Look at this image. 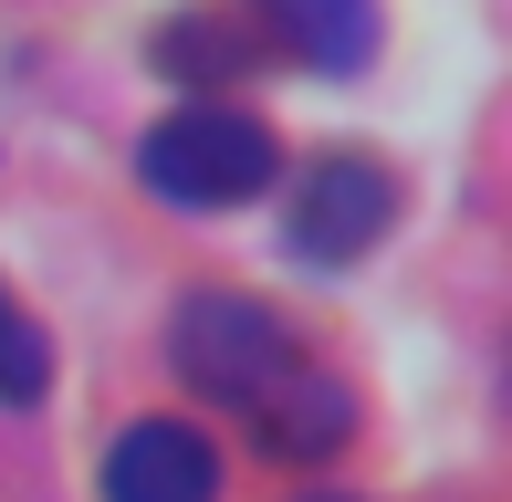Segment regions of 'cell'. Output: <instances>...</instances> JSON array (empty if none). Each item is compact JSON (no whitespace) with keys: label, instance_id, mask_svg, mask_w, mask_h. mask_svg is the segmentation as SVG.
Returning <instances> with one entry per match:
<instances>
[{"label":"cell","instance_id":"5","mask_svg":"<svg viewBox=\"0 0 512 502\" xmlns=\"http://www.w3.org/2000/svg\"><path fill=\"white\" fill-rule=\"evenodd\" d=\"M345 429H356V398H345V377H324L314 356L251 408V440H262L272 461H324V450H345Z\"/></svg>","mask_w":512,"mask_h":502},{"label":"cell","instance_id":"3","mask_svg":"<svg viewBox=\"0 0 512 502\" xmlns=\"http://www.w3.org/2000/svg\"><path fill=\"white\" fill-rule=\"evenodd\" d=\"M283 231L304 262H356V251H377L387 231H398V178H387V157L366 147H335L304 168V189H293Z\"/></svg>","mask_w":512,"mask_h":502},{"label":"cell","instance_id":"1","mask_svg":"<svg viewBox=\"0 0 512 502\" xmlns=\"http://www.w3.org/2000/svg\"><path fill=\"white\" fill-rule=\"evenodd\" d=\"M272 168H283V147H272V126L251 105H178L136 147V178L157 199H178V210H241V199L272 189Z\"/></svg>","mask_w":512,"mask_h":502},{"label":"cell","instance_id":"2","mask_svg":"<svg viewBox=\"0 0 512 502\" xmlns=\"http://www.w3.org/2000/svg\"><path fill=\"white\" fill-rule=\"evenodd\" d=\"M168 346H178V377H189L199 398L241 408V419H251V408H262L293 367H304L293 325H283L272 304H251V293H189L178 325H168Z\"/></svg>","mask_w":512,"mask_h":502},{"label":"cell","instance_id":"4","mask_svg":"<svg viewBox=\"0 0 512 502\" xmlns=\"http://www.w3.org/2000/svg\"><path fill=\"white\" fill-rule=\"evenodd\" d=\"M105 502H220V461L189 419H136L105 450Z\"/></svg>","mask_w":512,"mask_h":502},{"label":"cell","instance_id":"7","mask_svg":"<svg viewBox=\"0 0 512 502\" xmlns=\"http://www.w3.org/2000/svg\"><path fill=\"white\" fill-rule=\"evenodd\" d=\"M42 377H53V346H42V325L11 304V283H0V408H32Z\"/></svg>","mask_w":512,"mask_h":502},{"label":"cell","instance_id":"8","mask_svg":"<svg viewBox=\"0 0 512 502\" xmlns=\"http://www.w3.org/2000/svg\"><path fill=\"white\" fill-rule=\"evenodd\" d=\"M314 502H345V492H314Z\"/></svg>","mask_w":512,"mask_h":502},{"label":"cell","instance_id":"6","mask_svg":"<svg viewBox=\"0 0 512 502\" xmlns=\"http://www.w3.org/2000/svg\"><path fill=\"white\" fill-rule=\"evenodd\" d=\"M262 21L314 74H356V63L377 53V0H262Z\"/></svg>","mask_w":512,"mask_h":502}]
</instances>
